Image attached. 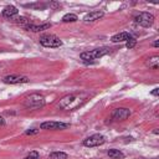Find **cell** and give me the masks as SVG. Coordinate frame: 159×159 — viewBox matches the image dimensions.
<instances>
[{
    "mask_svg": "<svg viewBox=\"0 0 159 159\" xmlns=\"http://www.w3.org/2000/svg\"><path fill=\"white\" fill-rule=\"evenodd\" d=\"M24 159H40V154H39L36 150H32V152H30V154H29L26 158H24Z\"/></svg>",
    "mask_w": 159,
    "mask_h": 159,
    "instance_id": "18",
    "label": "cell"
},
{
    "mask_svg": "<svg viewBox=\"0 0 159 159\" xmlns=\"http://www.w3.org/2000/svg\"><path fill=\"white\" fill-rule=\"evenodd\" d=\"M104 142H106L104 135H102V134H92V135H89L88 138H86L83 140V145L92 148V147L102 145V144H104Z\"/></svg>",
    "mask_w": 159,
    "mask_h": 159,
    "instance_id": "6",
    "label": "cell"
},
{
    "mask_svg": "<svg viewBox=\"0 0 159 159\" xmlns=\"http://www.w3.org/2000/svg\"><path fill=\"white\" fill-rule=\"evenodd\" d=\"M103 15H104V12H103V11H101V10L91 11L89 14H87V15L84 16L83 21H84V22H93V21H96V20H99Z\"/></svg>",
    "mask_w": 159,
    "mask_h": 159,
    "instance_id": "10",
    "label": "cell"
},
{
    "mask_svg": "<svg viewBox=\"0 0 159 159\" xmlns=\"http://www.w3.org/2000/svg\"><path fill=\"white\" fill-rule=\"evenodd\" d=\"M5 124V120H4V118L0 116V125H4Z\"/></svg>",
    "mask_w": 159,
    "mask_h": 159,
    "instance_id": "22",
    "label": "cell"
},
{
    "mask_svg": "<svg viewBox=\"0 0 159 159\" xmlns=\"http://www.w3.org/2000/svg\"><path fill=\"white\" fill-rule=\"evenodd\" d=\"M50 159H67V154L63 152H53L50 154Z\"/></svg>",
    "mask_w": 159,
    "mask_h": 159,
    "instance_id": "17",
    "label": "cell"
},
{
    "mask_svg": "<svg viewBox=\"0 0 159 159\" xmlns=\"http://www.w3.org/2000/svg\"><path fill=\"white\" fill-rule=\"evenodd\" d=\"M135 43H137V40H135L134 37H132V39H129V40L127 41L125 47H127V48H133V47L135 46Z\"/></svg>",
    "mask_w": 159,
    "mask_h": 159,
    "instance_id": "19",
    "label": "cell"
},
{
    "mask_svg": "<svg viewBox=\"0 0 159 159\" xmlns=\"http://www.w3.org/2000/svg\"><path fill=\"white\" fill-rule=\"evenodd\" d=\"M24 106L29 109H39L45 106V97L40 93H32L26 97Z\"/></svg>",
    "mask_w": 159,
    "mask_h": 159,
    "instance_id": "3",
    "label": "cell"
},
{
    "mask_svg": "<svg viewBox=\"0 0 159 159\" xmlns=\"http://www.w3.org/2000/svg\"><path fill=\"white\" fill-rule=\"evenodd\" d=\"M77 20H78V17L75 14H66V15L62 16V21L63 22H75Z\"/></svg>",
    "mask_w": 159,
    "mask_h": 159,
    "instance_id": "16",
    "label": "cell"
},
{
    "mask_svg": "<svg viewBox=\"0 0 159 159\" xmlns=\"http://www.w3.org/2000/svg\"><path fill=\"white\" fill-rule=\"evenodd\" d=\"M17 14H19L17 7H15L12 5H9V6L4 7V10H2V16L6 17V19H14Z\"/></svg>",
    "mask_w": 159,
    "mask_h": 159,
    "instance_id": "11",
    "label": "cell"
},
{
    "mask_svg": "<svg viewBox=\"0 0 159 159\" xmlns=\"http://www.w3.org/2000/svg\"><path fill=\"white\" fill-rule=\"evenodd\" d=\"M30 80L29 77L26 76H21V75H9V76H5L2 78V82L4 83H7V84H19V83H27Z\"/></svg>",
    "mask_w": 159,
    "mask_h": 159,
    "instance_id": "8",
    "label": "cell"
},
{
    "mask_svg": "<svg viewBox=\"0 0 159 159\" xmlns=\"http://www.w3.org/2000/svg\"><path fill=\"white\" fill-rule=\"evenodd\" d=\"M35 133H37V130H27L26 132V134H35Z\"/></svg>",
    "mask_w": 159,
    "mask_h": 159,
    "instance_id": "21",
    "label": "cell"
},
{
    "mask_svg": "<svg viewBox=\"0 0 159 159\" xmlns=\"http://www.w3.org/2000/svg\"><path fill=\"white\" fill-rule=\"evenodd\" d=\"M147 65L150 67V68H153V70H158V66H159V56H153V57H150L148 61H147Z\"/></svg>",
    "mask_w": 159,
    "mask_h": 159,
    "instance_id": "15",
    "label": "cell"
},
{
    "mask_svg": "<svg viewBox=\"0 0 159 159\" xmlns=\"http://www.w3.org/2000/svg\"><path fill=\"white\" fill-rule=\"evenodd\" d=\"M108 157L111 159H123L124 154L119 149H109L108 150Z\"/></svg>",
    "mask_w": 159,
    "mask_h": 159,
    "instance_id": "14",
    "label": "cell"
},
{
    "mask_svg": "<svg viewBox=\"0 0 159 159\" xmlns=\"http://www.w3.org/2000/svg\"><path fill=\"white\" fill-rule=\"evenodd\" d=\"M86 101V96L82 94H67L65 97H62L58 102V108L63 109V111H72L76 109L77 107H80L82 103H84Z\"/></svg>",
    "mask_w": 159,
    "mask_h": 159,
    "instance_id": "1",
    "label": "cell"
},
{
    "mask_svg": "<svg viewBox=\"0 0 159 159\" xmlns=\"http://www.w3.org/2000/svg\"><path fill=\"white\" fill-rule=\"evenodd\" d=\"M139 159H145V158H139ZM153 159H158V158H153Z\"/></svg>",
    "mask_w": 159,
    "mask_h": 159,
    "instance_id": "24",
    "label": "cell"
},
{
    "mask_svg": "<svg viewBox=\"0 0 159 159\" xmlns=\"http://www.w3.org/2000/svg\"><path fill=\"white\" fill-rule=\"evenodd\" d=\"M153 46H154V47H158V46H159V41H158V40L154 41V42H153Z\"/></svg>",
    "mask_w": 159,
    "mask_h": 159,
    "instance_id": "23",
    "label": "cell"
},
{
    "mask_svg": "<svg viewBox=\"0 0 159 159\" xmlns=\"http://www.w3.org/2000/svg\"><path fill=\"white\" fill-rule=\"evenodd\" d=\"M129 39H132V35H130L129 32H125V31L119 32V34H116V35H113V36L111 37L112 42H123V41L127 42Z\"/></svg>",
    "mask_w": 159,
    "mask_h": 159,
    "instance_id": "13",
    "label": "cell"
},
{
    "mask_svg": "<svg viewBox=\"0 0 159 159\" xmlns=\"http://www.w3.org/2000/svg\"><path fill=\"white\" fill-rule=\"evenodd\" d=\"M134 21H135V24H138V25H140L143 27H149L154 22V16L150 12L142 11V12H139V14H137L134 16Z\"/></svg>",
    "mask_w": 159,
    "mask_h": 159,
    "instance_id": "5",
    "label": "cell"
},
{
    "mask_svg": "<svg viewBox=\"0 0 159 159\" xmlns=\"http://www.w3.org/2000/svg\"><path fill=\"white\" fill-rule=\"evenodd\" d=\"M158 93H159V88H154V89L152 91V94H153V96H158Z\"/></svg>",
    "mask_w": 159,
    "mask_h": 159,
    "instance_id": "20",
    "label": "cell"
},
{
    "mask_svg": "<svg viewBox=\"0 0 159 159\" xmlns=\"http://www.w3.org/2000/svg\"><path fill=\"white\" fill-rule=\"evenodd\" d=\"M130 116V109L128 108H116L112 112V119L114 120H124Z\"/></svg>",
    "mask_w": 159,
    "mask_h": 159,
    "instance_id": "9",
    "label": "cell"
},
{
    "mask_svg": "<svg viewBox=\"0 0 159 159\" xmlns=\"http://www.w3.org/2000/svg\"><path fill=\"white\" fill-rule=\"evenodd\" d=\"M109 53V48L108 47H101V48H94V50H91V51H86V52H82L81 53V58L84 61V62H93L106 55Z\"/></svg>",
    "mask_w": 159,
    "mask_h": 159,
    "instance_id": "2",
    "label": "cell"
},
{
    "mask_svg": "<svg viewBox=\"0 0 159 159\" xmlns=\"http://www.w3.org/2000/svg\"><path fill=\"white\" fill-rule=\"evenodd\" d=\"M51 27V24L46 22V24H41V25H34V24H27L25 26L26 30H30V31H34V32H40V31H43V30H47Z\"/></svg>",
    "mask_w": 159,
    "mask_h": 159,
    "instance_id": "12",
    "label": "cell"
},
{
    "mask_svg": "<svg viewBox=\"0 0 159 159\" xmlns=\"http://www.w3.org/2000/svg\"><path fill=\"white\" fill-rule=\"evenodd\" d=\"M70 124L63 123V122H55V120H48V122H43L41 123L40 128L45 129V130H58V129H66Z\"/></svg>",
    "mask_w": 159,
    "mask_h": 159,
    "instance_id": "7",
    "label": "cell"
},
{
    "mask_svg": "<svg viewBox=\"0 0 159 159\" xmlns=\"http://www.w3.org/2000/svg\"><path fill=\"white\" fill-rule=\"evenodd\" d=\"M40 43L43 46V47H60L62 46V41L56 36V35H52V34H46V35H42L40 37Z\"/></svg>",
    "mask_w": 159,
    "mask_h": 159,
    "instance_id": "4",
    "label": "cell"
}]
</instances>
